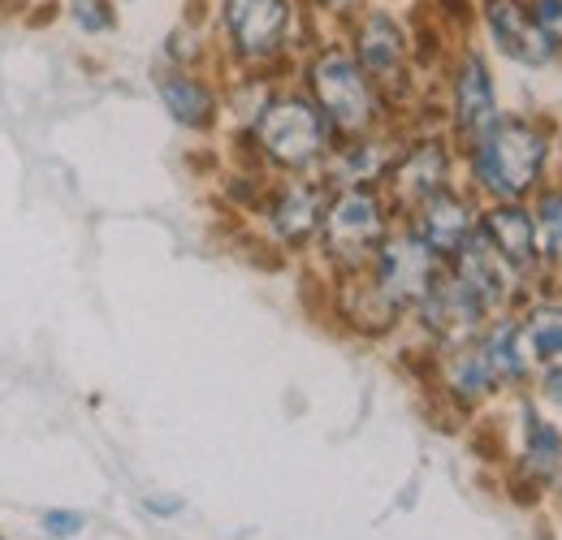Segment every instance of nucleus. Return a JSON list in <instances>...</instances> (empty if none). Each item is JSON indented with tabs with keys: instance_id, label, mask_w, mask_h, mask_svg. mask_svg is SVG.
Segmentation results:
<instances>
[{
	"instance_id": "11",
	"label": "nucleus",
	"mask_w": 562,
	"mask_h": 540,
	"mask_svg": "<svg viewBox=\"0 0 562 540\" xmlns=\"http://www.w3.org/2000/svg\"><path fill=\"white\" fill-rule=\"evenodd\" d=\"M454 173V147L450 138L441 135H424L416 143H403L390 178H385V191H390V207H398L403 216H412L428 195L454 187L450 182Z\"/></svg>"
},
{
	"instance_id": "24",
	"label": "nucleus",
	"mask_w": 562,
	"mask_h": 540,
	"mask_svg": "<svg viewBox=\"0 0 562 540\" xmlns=\"http://www.w3.org/2000/svg\"><path fill=\"white\" fill-rule=\"evenodd\" d=\"M307 13H321V18H338V22H351L359 9H368L372 0H303Z\"/></svg>"
},
{
	"instance_id": "4",
	"label": "nucleus",
	"mask_w": 562,
	"mask_h": 540,
	"mask_svg": "<svg viewBox=\"0 0 562 540\" xmlns=\"http://www.w3.org/2000/svg\"><path fill=\"white\" fill-rule=\"evenodd\" d=\"M303 13V0H216V31L238 66L265 74L294 53Z\"/></svg>"
},
{
	"instance_id": "22",
	"label": "nucleus",
	"mask_w": 562,
	"mask_h": 540,
	"mask_svg": "<svg viewBox=\"0 0 562 540\" xmlns=\"http://www.w3.org/2000/svg\"><path fill=\"white\" fill-rule=\"evenodd\" d=\"M532 216H537V243H541V265L562 269V187H541L532 195Z\"/></svg>"
},
{
	"instance_id": "5",
	"label": "nucleus",
	"mask_w": 562,
	"mask_h": 540,
	"mask_svg": "<svg viewBox=\"0 0 562 540\" xmlns=\"http://www.w3.org/2000/svg\"><path fill=\"white\" fill-rule=\"evenodd\" d=\"M347 44H351L355 61L372 78V87L381 91V100L394 109L407 100L412 91V74H416V44L407 22L385 9V4H368L347 22Z\"/></svg>"
},
{
	"instance_id": "23",
	"label": "nucleus",
	"mask_w": 562,
	"mask_h": 540,
	"mask_svg": "<svg viewBox=\"0 0 562 540\" xmlns=\"http://www.w3.org/2000/svg\"><path fill=\"white\" fill-rule=\"evenodd\" d=\"M70 18L82 35H109L117 26V4L113 0H70Z\"/></svg>"
},
{
	"instance_id": "18",
	"label": "nucleus",
	"mask_w": 562,
	"mask_h": 540,
	"mask_svg": "<svg viewBox=\"0 0 562 540\" xmlns=\"http://www.w3.org/2000/svg\"><path fill=\"white\" fill-rule=\"evenodd\" d=\"M476 346H481V355H485V363H490L497 390L524 385V381L532 376V368H537L532 355H528V341H524V320L510 316V312L493 316L490 329L476 338Z\"/></svg>"
},
{
	"instance_id": "16",
	"label": "nucleus",
	"mask_w": 562,
	"mask_h": 540,
	"mask_svg": "<svg viewBox=\"0 0 562 540\" xmlns=\"http://www.w3.org/2000/svg\"><path fill=\"white\" fill-rule=\"evenodd\" d=\"M481 234L493 247L515 265V269L532 272L541 265V243H537V216L532 203H490L481 207Z\"/></svg>"
},
{
	"instance_id": "25",
	"label": "nucleus",
	"mask_w": 562,
	"mask_h": 540,
	"mask_svg": "<svg viewBox=\"0 0 562 540\" xmlns=\"http://www.w3.org/2000/svg\"><path fill=\"white\" fill-rule=\"evenodd\" d=\"M82 528H87V519L78 510H48L44 515V532L48 537H78Z\"/></svg>"
},
{
	"instance_id": "20",
	"label": "nucleus",
	"mask_w": 562,
	"mask_h": 540,
	"mask_svg": "<svg viewBox=\"0 0 562 540\" xmlns=\"http://www.w3.org/2000/svg\"><path fill=\"white\" fill-rule=\"evenodd\" d=\"M524 341L528 355L541 372H562V303L559 299H537L524 316Z\"/></svg>"
},
{
	"instance_id": "12",
	"label": "nucleus",
	"mask_w": 562,
	"mask_h": 540,
	"mask_svg": "<svg viewBox=\"0 0 562 540\" xmlns=\"http://www.w3.org/2000/svg\"><path fill=\"white\" fill-rule=\"evenodd\" d=\"M407 225L420 234L424 247H428L441 265H450V260L468 247V238L476 234V225H481V207H476V200H468L463 191L446 187V191L428 195V200L407 216Z\"/></svg>"
},
{
	"instance_id": "15",
	"label": "nucleus",
	"mask_w": 562,
	"mask_h": 540,
	"mask_svg": "<svg viewBox=\"0 0 562 540\" xmlns=\"http://www.w3.org/2000/svg\"><path fill=\"white\" fill-rule=\"evenodd\" d=\"M403 143L385 138L381 131L359 138H338L329 160H325V182L334 191H347V187H385L394 160H398Z\"/></svg>"
},
{
	"instance_id": "7",
	"label": "nucleus",
	"mask_w": 562,
	"mask_h": 540,
	"mask_svg": "<svg viewBox=\"0 0 562 540\" xmlns=\"http://www.w3.org/2000/svg\"><path fill=\"white\" fill-rule=\"evenodd\" d=\"M502 95H497V74L493 61L476 44H459L446 69V122L450 138L459 147H472L502 122Z\"/></svg>"
},
{
	"instance_id": "29",
	"label": "nucleus",
	"mask_w": 562,
	"mask_h": 540,
	"mask_svg": "<svg viewBox=\"0 0 562 540\" xmlns=\"http://www.w3.org/2000/svg\"><path fill=\"white\" fill-rule=\"evenodd\" d=\"M559 493H562V472H559Z\"/></svg>"
},
{
	"instance_id": "19",
	"label": "nucleus",
	"mask_w": 562,
	"mask_h": 540,
	"mask_svg": "<svg viewBox=\"0 0 562 540\" xmlns=\"http://www.w3.org/2000/svg\"><path fill=\"white\" fill-rule=\"evenodd\" d=\"M441 390L463 406V410H472V406L485 403L490 394H497V381H493L490 363H485V355H481L476 341L450 346L441 355Z\"/></svg>"
},
{
	"instance_id": "14",
	"label": "nucleus",
	"mask_w": 562,
	"mask_h": 540,
	"mask_svg": "<svg viewBox=\"0 0 562 540\" xmlns=\"http://www.w3.org/2000/svg\"><path fill=\"white\" fill-rule=\"evenodd\" d=\"M329 200H334V187L325 178H303L299 173L269 203V229L278 234V243H285V247H303V243L321 238Z\"/></svg>"
},
{
	"instance_id": "26",
	"label": "nucleus",
	"mask_w": 562,
	"mask_h": 540,
	"mask_svg": "<svg viewBox=\"0 0 562 540\" xmlns=\"http://www.w3.org/2000/svg\"><path fill=\"white\" fill-rule=\"evenodd\" d=\"M528 9H532V18L562 44V0H528Z\"/></svg>"
},
{
	"instance_id": "27",
	"label": "nucleus",
	"mask_w": 562,
	"mask_h": 540,
	"mask_svg": "<svg viewBox=\"0 0 562 540\" xmlns=\"http://www.w3.org/2000/svg\"><path fill=\"white\" fill-rule=\"evenodd\" d=\"M541 394L554 406H562V372H541Z\"/></svg>"
},
{
	"instance_id": "10",
	"label": "nucleus",
	"mask_w": 562,
	"mask_h": 540,
	"mask_svg": "<svg viewBox=\"0 0 562 540\" xmlns=\"http://www.w3.org/2000/svg\"><path fill=\"white\" fill-rule=\"evenodd\" d=\"M441 269H446V265L424 247L420 234H416L412 225H403V229H394V234L381 243V251H376L368 277L376 281V290H381L398 312H416V303L428 294V285L437 281Z\"/></svg>"
},
{
	"instance_id": "6",
	"label": "nucleus",
	"mask_w": 562,
	"mask_h": 540,
	"mask_svg": "<svg viewBox=\"0 0 562 540\" xmlns=\"http://www.w3.org/2000/svg\"><path fill=\"white\" fill-rule=\"evenodd\" d=\"M390 234H394L390 229V200L376 187L334 191L325 225H321V247L347 277L372 269V260Z\"/></svg>"
},
{
	"instance_id": "28",
	"label": "nucleus",
	"mask_w": 562,
	"mask_h": 540,
	"mask_svg": "<svg viewBox=\"0 0 562 540\" xmlns=\"http://www.w3.org/2000/svg\"><path fill=\"white\" fill-rule=\"evenodd\" d=\"M147 510H156V515H173V510H182V502H178V497H147Z\"/></svg>"
},
{
	"instance_id": "1",
	"label": "nucleus",
	"mask_w": 562,
	"mask_h": 540,
	"mask_svg": "<svg viewBox=\"0 0 562 540\" xmlns=\"http://www.w3.org/2000/svg\"><path fill=\"white\" fill-rule=\"evenodd\" d=\"M554 126L537 113H502V122L463 147L472 191L490 203H528L550 178Z\"/></svg>"
},
{
	"instance_id": "9",
	"label": "nucleus",
	"mask_w": 562,
	"mask_h": 540,
	"mask_svg": "<svg viewBox=\"0 0 562 540\" xmlns=\"http://www.w3.org/2000/svg\"><path fill=\"white\" fill-rule=\"evenodd\" d=\"M416 316L428 329V338L437 341L441 350H450V346H468V341L481 338L497 312L446 265V269L437 272V281L428 285V294L416 303Z\"/></svg>"
},
{
	"instance_id": "13",
	"label": "nucleus",
	"mask_w": 562,
	"mask_h": 540,
	"mask_svg": "<svg viewBox=\"0 0 562 540\" xmlns=\"http://www.w3.org/2000/svg\"><path fill=\"white\" fill-rule=\"evenodd\" d=\"M450 269L459 272L485 303H490L493 312L502 316V312H510L515 303H519V290L528 285V272L515 269L497 247H493L490 238L481 234V225H476V234L468 238V247L450 260Z\"/></svg>"
},
{
	"instance_id": "2",
	"label": "nucleus",
	"mask_w": 562,
	"mask_h": 540,
	"mask_svg": "<svg viewBox=\"0 0 562 540\" xmlns=\"http://www.w3.org/2000/svg\"><path fill=\"white\" fill-rule=\"evenodd\" d=\"M303 87L321 104L338 138H359L381 131L390 117V104L372 87V78L355 61L351 44H321L303 61Z\"/></svg>"
},
{
	"instance_id": "21",
	"label": "nucleus",
	"mask_w": 562,
	"mask_h": 540,
	"mask_svg": "<svg viewBox=\"0 0 562 540\" xmlns=\"http://www.w3.org/2000/svg\"><path fill=\"white\" fill-rule=\"evenodd\" d=\"M519 463L532 480H559L562 472V428L550 415H537L528 410L524 419V450H519Z\"/></svg>"
},
{
	"instance_id": "8",
	"label": "nucleus",
	"mask_w": 562,
	"mask_h": 540,
	"mask_svg": "<svg viewBox=\"0 0 562 540\" xmlns=\"http://www.w3.org/2000/svg\"><path fill=\"white\" fill-rule=\"evenodd\" d=\"M476 26L506 66L528 74L562 66V44L532 18L528 0H476Z\"/></svg>"
},
{
	"instance_id": "17",
	"label": "nucleus",
	"mask_w": 562,
	"mask_h": 540,
	"mask_svg": "<svg viewBox=\"0 0 562 540\" xmlns=\"http://www.w3.org/2000/svg\"><path fill=\"white\" fill-rule=\"evenodd\" d=\"M156 95L165 104V113L187 126V131H209L221 113V100L200 74H191V66H165L156 74Z\"/></svg>"
},
{
	"instance_id": "3",
	"label": "nucleus",
	"mask_w": 562,
	"mask_h": 540,
	"mask_svg": "<svg viewBox=\"0 0 562 540\" xmlns=\"http://www.w3.org/2000/svg\"><path fill=\"white\" fill-rule=\"evenodd\" d=\"M251 138H256L260 156L269 165L285 169V173H307V169L325 165L334 143H338L329 117L307 95V87L303 91H273V95H265L260 113L251 117Z\"/></svg>"
}]
</instances>
